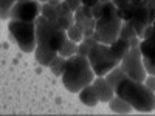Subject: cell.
<instances>
[{"instance_id": "6da1fadb", "label": "cell", "mask_w": 155, "mask_h": 116, "mask_svg": "<svg viewBox=\"0 0 155 116\" xmlns=\"http://www.w3.org/2000/svg\"><path fill=\"white\" fill-rule=\"evenodd\" d=\"M93 17L96 19L95 37L101 44L110 45L115 39H118L120 30L123 25V17L120 16L116 6L112 0H101L95 6H92Z\"/></svg>"}, {"instance_id": "7a4b0ae2", "label": "cell", "mask_w": 155, "mask_h": 116, "mask_svg": "<svg viewBox=\"0 0 155 116\" xmlns=\"http://www.w3.org/2000/svg\"><path fill=\"white\" fill-rule=\"evenodd\" d=\"M115 95L126 99L138 113H150L155 108V93L146 87L144 82L124 77L115 88Z\"/></svg>"}, {"instance_id": "3957f363", "label": "cell", "mask_w": 155, "mask_h": 116, "mask_svg": "<svg viewBox=\"0 0 155 116\" xmlns=\"http://www.w3.org/2000/svg\"><path fill=\"white\" fill-rule=\"evenodd\" d=\"M95 76L96 74L92 65H90L88 59L85 56L74 54L67 59V65L61 76V79H62V85L70 93H79L85 85L93 82Z\"/></svg>"}, {"instance_id": "277c9868", "label": "cell", "mask_w": 155, "mask_h": 116, "mask_svg": "<svg viewBox=\"0 0 155 116\" xmlns=\"http://www.w3.org/2000/svg\"><path fill=\"white\" fill-rule=\"evenodd\" d=\"M65 39L67 31L59 23L48 20L42 16L36 19V40L39 47L51 51H59L62 44L65 42Z\"/></svg>"}, {"instance_id": "5b68a950", "label": "cell", "mask_w": 155, "mask_h": 116, "mask_svg": "<svg viewBox=\"0 0 155 116\" xmlns=\"http://www.w3.org/2000/svg\"><path fill=\"white\" fill-rule=\"evenodd\" d=\"M120 16L123 17V20H127L132 23V27L135 28L140 39L143 36V31L155 20V14L149 8L146 0H130V3L127 5V8Z\"/></svg>"}, {"instance_id": "8992f818", "label": "cell", "mask_w": 155, "mask_h": 116, "mask_svg": "<svg viewBox=\"0 0 155 116\" xmlns=\"http://www.w3.org/2000/svg\"><path fill=\"white\" fill-rule=\"evenodd\" d=\"M8 31L11 37L14 39L16 45L23 53H34L37 47L36 40V22H27V20H8Z\"/></svg>"}, {"instance_id": "52a82bcc", "label": "cell", "mask_w": 155, "mask_h": 116, "mask_svg": "<svg viewBox=\"0 0 155 116\" xmlns=\"http://www.w3.org/2000/svg\"><path fill=\"white\" fill-rule=\"evenodd\" d=\"M87 59L96 76H106L112 68L120 65V62H121L120 59L115 57V54L112 53L109 45L101 44V42H98L96 45L92 47V50L87 54Z\"/></svg>"}, {"instance_id": "ba28073f", "label": "cell", "mask_w": 155, "mask_h": 116, "mask_svg": "<svg viewBox=\"0 0 155 116\" xmlns=\"http://www.w3.org/2000/svg\"><path fill=\"white\" fill-rule=\"evenodd\" d=\"M41 16L59 23L64 30H68L70 25L74 23V12H71L62 0H50L47 3H42Z\"/></svg>"}, {"instance_id": "9c48e42d", "label": "cell", "mask_w": 155, "mask_h": 116, "mask_svg": "<svg viewBox=\"0 0 155 116\" xmlns=\"http://www.w3.org/2000/svg\"><path fill=\"white\" fill-rule=\"evenodd\" d=\"M120 65L123 68V71L126 73L127 77H132L135 81L144 82L146 79V70L143 65V53H141L140 47H130L129 51L124 54V57L121 59Z\"/></svg>"}, {"instance_id": "30bf717a", "label": "cell", "mask_w": 155, "mask_h": 116, "mask_svg": "<svg viewBox=\"0 0 155 116\" xmlns=\"http://www.w3.org/2000/svg\"><path fill=\"white\" fill-rule=\"evenodd\" d=\"M41 9L42 3L39 0H16L11 8V19L36 22V19L41 16Z\"/></svg>"}, {"instance_id": "8fae6325", "label": "cell", "mask_w": 155, "mask_h": 116, "mask_svg": "<svg viewBox=\"0 0 155 116\" xmlns=\"http://www.w3.org/2000/svg\"><path fill=\"white\" fill-rule=\"evenodd\" d=\"M74 22L79 25L84 30V36L90 37L95 36V25H96V19L93 17V11L92 6L87 5H81L74 11Z\"/></svg>"}, {"instance_id": "7c38bea8", "label": "cell", "mask_w": 155, "mask_h": 116, "mask_svg": "<svg viewBox=\"0 0 155 116\" xmlns=\"http://www.w3.org/2000/svg\"><path fill=\"white\" fill-rule=\"evenodd\" d=\"M92 84H93V87L96 88V92H98L99 101L102 102V104H109V101L115 96V90L107 82L106 76H95V79H93Z\"/></svg>"}, {"instance_id": "4fadbf2b", "label": "cell", "mask_w": 155, "mask_h": 116, "mask_svg": "<svg viewBox=\"0 0 155 116\" xmlns=\"http://www.w3.org/2000/svg\"><path fill=\"white\" fill-rule=\"evenodd\" d=\"M78 96H79V101L87 107H96L101 102L99 96H98V92H96V88L93 87V84L85 85L81 92L78 93Z\"/></svg>"}, {"instance_id": "5bb4252c", "label": "cell", "mask_w": 155, "mask_h": 116, "mask_svg": "<svg viewBox=\"0 0 155 116\" xmlns=\"http://www.w3.org/2000/svg\"><path fill=\"white\" fill-rule=\"evenodd\" d=\"M140 50H141V53H143L144 57L155 62V20H153L152 34L147 39H143V40L140 42Z\"/></svg>"}, {"instance_id": "9a60e30c", "label": "cell", "mask_w": 155, "mask_h": 116, "mask_svg": "<svg viewBox=\"0 0 155 116\" xmlns=\"http://www.w3.org/2000/svg\"><path fill=\"white\" fill-rule=\"evenodd\" d=\"M109 108L113 113H120V114H127L134 111V107L129 104V102L123 98H120L118 95H115L110 101H109Z\"/></svg>"}, {"instance_id": "2e32d148", "label": "cell", "mask_w": 155, "mask_h": 116, "mask_svg": "<svg viewBox=\"0 0 155 116\" xmlns=\"http://www.w3.org/2000/svg\"><path fill=\"white\" fill-rule=\"evenodd\" d=\"M33 54H34V59L37 60L39 65L48 67L50 63H51V60L58 56V51H51V50H47V48H42V47L37 45Z\"/></svg>"}, {"instance_id": "e0dca14e", "label": "cell", "mask_w": 155, "mask_h": 116, "mask_svg": "<svg viewBox=\"0 0 155 116\" xmlns=\"http://www.w3.org/2000/svg\"><path fill=\"white\" fill-rule=\"evenodd\" d=\"M109 47L112 50V53L115 54V57L121 60L124 57V54L129 51V48H130V42L126 40V39H123V37H118V39H115Z\"/></svg>"}, {"instance_id": "ac0fdd59", "label": "cell", "mask_w": 155, "mask_h": 116, "mask_svg": "<svg viewBox=\"0 0 155 116\" xmlns=\"http://www.w3.org/2000/svg\"><path fill=\"white\" fill-rule=\"evenodd\" d=\"M126 77V73L123 71V68H121V65H116L115 68H112L107 74H106V79H107V82L112 85V88L115 90L116 87H118V84Z\"/></svg>"}, {"instance_id": "d6986e66", "label": "cell", "mask_w": 155, "mask_h": 116, "mask_svg": "<svg viewBox=\"0 0 155 116\" xmlns=\"http://www.w3.org/2000/svg\"><path fill=\"white\" fill-rule=\"evenodd\" d=\"M65 65H67V57L58 54L53 60H51V63L48 65V68H50V71H51V74H53V76L61 77L62 73H64V70H65Z\"/></svg>"}, {"instance_id": "ffe728a7", "label": "cell", "mask_w": 155, "mask_h": 116, "mask_svg": "<svg viewBox=\"0 0 155 116\" xmlns=\"http://www.w3.org/2000/svg\"><path fill=\"white\" fill-rule=\"evenodd\" d=\"M98 40H96V37L95 36H90V37H84L82 40L78 44V53L76 54H79V56H85L88 54V51L92 50L93 45H96Z\"/></svg>"}, {"instance_id": "44dd1931", "label": "cell", "mask_w": 155, "mask_h": 116, "mask_svg": "<svg viewBox=\"0 0 155 116\" xmlns=\"http://www.w3.org/2000/svg\"><path fill=\"white\" fill-rule=\"evenodd\" d=\"M78 53V44L76 42H73L71 39H65V42L62 44V47L59 48V51H58V54H61V56H64V57H71V56H74Z\"/></svg>"}, {"instance_id": "7402d4cb", "label": "cell", "mask_w": 155, "mask_h": 116, "mask_svg": "<svg viewBox=\"0 0 155 116\" xmlns=\"http://www.w3.org/2000/svg\"><path fill=\"white\" fill-rule=\"evenodd\" d=\"M67 37L68 39H71L73 42H76V44H79L82 39L85 37L84 36V30L79 27V25H78L76 22L73 23V25H70L68 27V30H67Z\"/></svg>"}, {"instance_id": "603a6c76", "label": "cell", "mask_w": 155, "mask_h": 116, "mask_svg": "<svg viewBox=\"0 0 155 116\" xmlns=\"http://www.w3.org/2000/svg\"><path fill=\"white\" fill-rule=\"evenodd\" d=\"M118 37H123L126 39V40L130 42L134 37H138L135 28L132 27V23L130 22H127V20H123V25H121V30H120V36Z\"/></svg>"}, {"instance_id": "cb8c5ba5", "label": "cell", "mask_w": 155, "mask_h": 116, "mask_svg": "<svg viewBox=\"0 0 155 116\" xmlns=\"http://www.w3.org/2000/svg\"><path fill=\"white\" fill-rule=\"evenodd\" d=\"M14 2H0V20H9L11 19V8Z\"/></svg>"}, {"instance_id": "d4e9b609", "label": "cell", "mask_w": 155, "mask_h": 116, "mask_svg": "<svg viewBox=\"0 0 155 116\" xmlns=\"http://www.w3.org/2000/svg\"><path fill=\"white\" fill-rule=\"evenodd\" d=\"M143 65H144L146 74H152V76H155V62H153V60H150V59H147V57L143 56Z\"/></svg>"}, {"instance_id": "484cf974", "label": "cell", "mask_w": 155, "mask_h": 116, "mask_svg": "<svg viewBox=\"0 0 155 116\" xmlns=\"http://www.w3.org/2000/svg\"><path fill=\"white\" fill-rule=\"evenodd\" d=\"M62 2L65 3V6H67V8H68L71 12H74L78 8H79V6L82 5L81 0H62Z\"/></svg>"}, {"instance_id": "4316f807", "label": "cell", "mask_w": 155, "mask_h": 116, "mask_svg": "<svg viewBox=\"0 0 155 116\" xmlns=\"http://www.w3.org/2000/svg\"><path fill=\"white\" fill-rule=\"evenodd\" d=\"M112 3L116 6V9H118V12L121 14V12L127 8V5L130 3V0H112Z\"/></svg>"}, {"instance_id": "83f0119b", "label": "cell", "mask_w": 155, "mask_h": 116, "mask_svg": "<svg viewBox=\"0 0 155 116\" xmlns=\"http://www.w3.org/2000/svg\"><path fill=\"white\" fill-rule=\"evenodd\" d=\"M144 84H146V87H147L149 90H152V92L155 93V76L147 74L146 79H144Z\"/></svg>"}, {"instance_id": "f1b7e54d", "label": "cell", "mask_w": 155, "mask_h": 116, "mask_svg": "<svg viewBox=\"0 0 155 116\" xmlns=\"http://www.w3.org/2000/svg\"><path fill=\"white\" fill-rule=\"evenodd\" d=\"M152 30H153V23L152 25H149V27L143 31V36H141V40H143V39H147L150 34H152Z\"/></svg>"}, {"instance_id": "f546056e", "label": "cell", "mask_w": 155, "mask_h": 116, "mask_svg": "<svg viewBox=\"0 0 155 116\" xmlns=\"http://www.w3.org/2000/svg\"><path fill=\"white\" fill-rule=\"evenodd\" d=\"M81 2H82V5H87V6H95L101 0H81Z\"/></svg>"}, {"instance_id": "4dcf8cb0", "label": "cell", "mask_w": 155, "mask_h": 116, "mask_svg": "<svg viewBox=\"0 0 155 116\" xmlns=\"http://www.w3.org/2000/svg\"><path fill=\"white\" fill-rule=\"evenodd\" d=\"M147 2V5H149V8L152 9V12L155 14V0H146Z\"/></svg>"}, {"instance_id": "1f68e13d", "label": "cell", "mask_w": 155, "mask_h": 116, "mask_svg": "<svg viewBox=\"0 0 155 116\" xmlns=\"http://www.w3.org/2000/svg\"><path fill=\"white\" fill-rule=\"evenodd\" d=\"M41 3H47V2H50V0H39Z\"/></svg>"}, {"instance_id": "d6a6232c", "label": "cell", "mask_w": 155, "mask_h": 116, "mask_svg": "<svg viewBox=\"0 0 155 116\" xmlns=\"http://www.w3.org/2000/svg\"><path fill=\"white\" fill-rule=\"evenodd\" d=\"M0 2H16V0H0Z\"/></svg>"}, {"instance_id": "836d02e7", "label": "cell", "mask_w": 155, "mask_h": 116, "mask_svg": "<svg viewBox=\"0 0 155 116\" xmlns=\"http://www.w3.org/2000/svg\"><path fill=\"white\" fill-rule=\"evenodd\" d=\"M153 111H155V108H153Z\"/></svg>"}]
</instances>
